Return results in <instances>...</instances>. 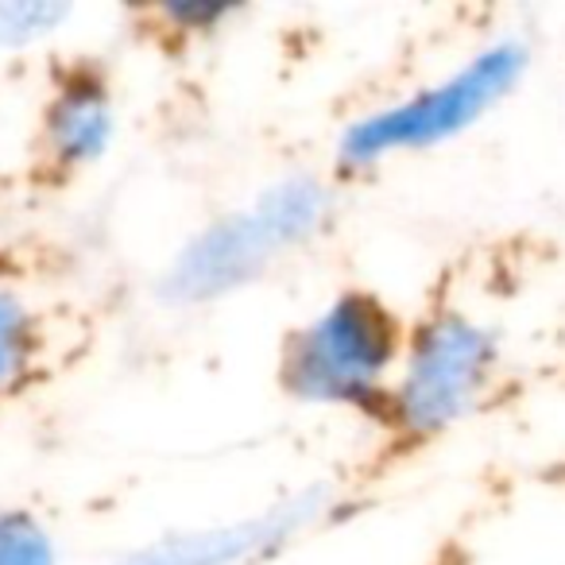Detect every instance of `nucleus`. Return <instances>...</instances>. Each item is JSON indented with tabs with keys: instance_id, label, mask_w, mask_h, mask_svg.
Returning a JSON list of instances; mask_svg holds the SVG:
<instances>
[{
	"instance_id": "obj_1",
	"label": "nucleus",
	"mask_w": 565,
	"mask_h": 565,
	"mask_svg": "<svg viewBox=\"0 0 565 565\" xmlns=\"http://www.w3.org/2000/svg\"><path fill=\"white\" fill-rule=\"evenodd\" d=\"M407 330L380 295L341 291L282 345L279 380L287 395L315 407H387Z\"/></svg>"
},
{
	"instance_id": "obj_2",
	"label": "nucleus",
	"mask_w": 565,
	"mask_h": 565,
	"mask_svg": "<svg viewBox=\"0 0 565 565\" xmlns=\"http://www.w3.org/2000/svg\"><path fill=\"white\" fill-rule=\"evenodd\" d=\"M330 217V190L310 174L282 179L248 210L205 225L167 271V295L179 302H205L252 282L267 264L307 244Z\"/></svg>"
},
{
	"instance_id": "obj_3",
	"label": "nucleus",
	"mask_w": 565,
	"mask_h": 565,
	"mask_svg": "<svg viewBox=\"0 0 565 565\" xmlns=\"http://www.w3.org/2000/svg\"><path fill=\"white\" fill-rule=\"evenodd\" d=\"M500 372V338L465 310H434L407 333L384 418L403 438H438L472 415Z\"/></svg>"
},
{
	"instance_id": "obj_4",
	"label": "nucleus",
	"mask_w": 565,
	"mask_h": 565,
	"mask_svg": "<svg viewBox=\"0 0 565 565\" xmlns=\"http://www.w3.org/2000/svg\"><path fill=\"white\" fill-rule=\"evenodd\" d=\"M526 66L531 51L519 40L488 43L449 78L353 120L341 136V163L372 167L395 151H423L469 132L503 97L515 94Z\"/></svg>"
},
{
	"instance_id": "obj_5",
	"label": "nucleus",
	"mask_w": 565,
	"mask_h": 565,
	"mask_svg": "<svg viewBox=\"0 0 565 565\" xmlns=\"http://www.w3.org/2000/svg\"><path fill=\"white\" fill-rule=\"evenodd\" d=\"M322 492H302L264 515L236 519V523L202 526V531L167 534L151 546L128 554L120 565H244L267 554H279L302 526L322 515Z\"/></svg>"
},
{
	"instance_id": "obj_6",
	"label": "nucleus",
	"mask_w": 565,
	"mask_h": 565,
	"mask_svg": "<svg viewBox=\"0 0 565 565\" xmlns=\"http://www.w3.org/2000/svg\"><path fill=\"white\" fill-rule=\"evenodd\" d=\"M117 117L105 78L94 66H78L58 82L43 113V143L58 167H89L109 151Z\"/></svg>"
},
{
	"instance_id": "obj_7",
	"label": "nucleus",
	"mask_w": 565,
	"mask_h": 565,
	"mask_svg": "<svg viewBox=\"0 0 565 565\" xmlns=\"http://www.w3.org/2000/svg\"><path fill=\"white\" fill-rule=\"evenodd\" d=\"M40 345L43 333L28 302L12 295L9 287H0V399L28 380V372L35 369V356H40Z\"/></svg>"
},
{
	"instance_id": "obj_8",
	"label": "nucleus",
	"mask_w": 565,
	"mask_h": 565,
	"mask_svg": "<svg viewBox=\"0 0 565 565\" xmlns=\"http://www.w3.org/2000/svg\"><path fill=\"white\" fill-rule=\"evenodd\" d=\"M0 565H58L55 534L24 508H0Z\"/></svg>"
},
{
	"instance_id": "obj_9",
	"label": "nucleus",
	"mask_w": 565,
	"mask_h": 565,
	"mask_svg": "<svg viewBox=\"0 0 565 565\" xmlns=\"http://www.w3.org/2000/svg\"><path fill=\"white\" fill-rule=\"evenodd\" d=\"M66 17H71L66 4H51V0H9V4H0V47H24V43L43 40Z\"/></svg>"
},
{
	"instance_id": "obj_10",
	"label": "nucleus",
	"mask_w": 565,
	"mask_h": 565,
	"mask_svg": "<svg viewBox=\"0 0 565 565\" xmlns=\"http://www.w3.org/2000/svg\"><path fill=\"white\" fill-rule=\"evenodd\" d=\"M233 4H221V0H174L167 4L163 17L171 20L174 28H186V32H210V28H221L228 17H233Z\"/></svg>"
}]
</instances>
